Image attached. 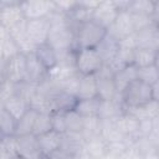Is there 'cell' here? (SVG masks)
Returning a JSON list of instances; mask_svg holds the SVG:
<instances>
[{"instance_id":"cell-29","label":"cell","mask_w":159,"mask_h":159,"mask_svg":"<svg viewBox=\"0 0 159 159\" xmlns=\"http://www.w3.org/2000/svg\"><path fill=\"white\" fill-rule=\"evenodd\" d=\"M66 133H82L83 130V117H81L75 109L65 112Z\"/></svg>"},{"instance_id":"cell-47","label":"cell","mask_w":159,"mask_h":159,"mask_svg":"<svg viewBox=\"0 0 159 159\" xmlns=\"http://www.w3.org/2000/svg\"><path fill=\"white\" fill-rule=\"evenodd\" d=\"M42 159H48V158H47V157H43V158H42Z\"/></svg>"},{"instance_id":"cell-36","label":"cell","mask_w":159,"mask_h":159,"mask_svg":"<svg viewBox=\"0 0 159 159\" xmlns=\"http://www.w3.org/2000/svg\"><path fill=\"white\" fill-rule=\"evenodd\" d=\"M52 129L63 134L66 133V120H65V112H52Z\"/></svg>"},{"instance_id":"cell-10","label":"cell","mask_w":159,"mask_h":159,"mask_svg":"<svg viewBox=\"0 0 159 159\" xmlns=\"http://www.w3.org/2000/svg\"><path fill=\"white\" fill-rule=\"evenodd\" d=\"M119 10L117 9L114 0H107V1H99L98 6L93 10V15H92V20L94 22H97L99 26H102L103 29L108 30L112 24L114 22V20L118 16Z\"/></svg>"},{"instance_id":"cell-24","label":"cell","mask_w":159,"mask_h":159,"mask_svg":"<svg viewBox=\"0 0 159 159\" xmlns=\"http://www.w3.org/2000/svg\"><path fill=\"white\" fill-rule=\"evenodd\" d=\"M39 112L29 108L27 112L17 119V124H16V132H15V137L19 135H26V134H31L34 133V127H35V122L37 118Z\"/></svg>"},{"instance_id":"cell-19","label":"cell","mask_w":159,"mask_h":159,"mask_svg":"<svg viewBox=\"0 0 159 159\" xmlns=\"http://www.w3.org/2000/svg\"><path fill=\"white\" fill-rule=\"evenodd\" d=\"M37 138H39V143H40L41 150H42L45 157H47L52 152L57 150L61 147V143H62V134L53 130V129L39 135Z\"/></svg>"},{"instance_id":"cell-12","label":"cell","mask_w":159,"mask_h":159,"mask_svg":"<svg viewBox=\"0 0 159 159\" xmlns=\"http://www.w3.org/2000/svg\"><path fill=\"white\" fill-rule=\"evenodd\" d=\"M47 70L36 57L35 52L26 55V81L29 83L39 84L47 77Z\"/></svg>"},{"instance_id":"cell-45","label":"cell","mask_w":159,"mask_h":159,"mask_svg":"<svg viewBox=\"0 0 159 159\" xmlns=\"http://www.w3.org/2000/svg\"><path fill=\"white\" fill-rule=\"evenodd\" d=\"M157 51H159V31H158V36H157Z\"/></svg>"},{"instance_id":"cell-31","label":"cell","mask_w":159,"mask_h":159,"mask_svg":"<svg viewBox=\"0 0 159 159\" xmlns=\"http://www.w3.org/2000/svg\"><path fill=\"white\" fill-rule=\"evenodd\" d=\"M17 157L16 153V138L12 137H1L0 144V159H14Z\"/></svg>"},{"instance_id":"cell-35","label":"cell","mask_w":159,"mask_h":159,"mask_svg":"<svg viewBox=\"0 0 159 159\" xmlns=\"http://www.w3.org/2000/svg\"><path fill=\"white\" fill-rule=\"evenodd\" d=\"M16 87H17V84H15V83H12V82H10L7 80H1V86H0L1 104L16 93Z\"/></svg>"},{"instance_id":"cell-44","label":"cell","mask_w":159,"mask_h":159,"mask_svg":"<svg viewBox=\"0 0 159 159\" xmlns=\"http://www.w3.org/2000/svg\"><path fill=\"white\" fill-rule=\"evenodd\" d=\"M154 66L157 67V70L159 71V51L157 52V56H155V61H154Z\"/></svg>"},{"instance_id":"cell-14","label":"cell","mask_w":159,"mask_h":159,"mask_svg":"<svg viewBox=\"0 0 159 159\" xmlns=\"http://www.w3.org/2000/svg\"><path fill=\"white\" fill-rule=\"evenodd\" d=\"M96 50L98 51L102 61L104 65L111 63L118 55V50H119V41L116 40L114 37H112L111 35H106L104 39L102 40V42L96 47Z\"/></svg>"},{"instance_id":"cell-40","label":"cell","mask_w":159,"mask_h":159,"mask_svg":"<svg viewBox=\"0 0 159 159\" xmlns=\"http://www.w3.org/2000/svg\"><path fill=\"white\" fill-rule=\"evenodd\" d=\"M152 20L159 27V1H155L154 10H153V14H152Z\"/></svg>"},{"instance_id":"cell-5","label":"cell","mask_w":159,"mask_h":159,"mask_svg":"<svg viewBox=\"0 0 159 159\" xmlns=\"http://www.w3.org/2000/svg\"><path fill=\"white\" fill-rule=\"evenodd\" d=\"M96 78H97L98 97L101 99H114L120 97L114 84V73L108 65L103 63L102 68L96 73Z\"/></svg>"},{"instance_id":"cell-6","label":"cell","mask_w":159,"mask_h":159,"mask_svg":"<svg viewBox=\"0 0 159 159\" xmlns=\"http://www.w3.org/2000/svg\"><path fill=\"white\" fill-rule=\"evenodd\" d=\"M16 138V153L22 159H42L45 155L41 150L39 138L34 133L19 135Z\"/></svg>"},{"instance_id":"cell-27","label":"cell","mask_w":159,"mask_h":159,"mask_svg":"<svg viewBox=\"0 0 159 159\" xmlns=\"http://www.w3.org/2000/svg\"><path fill=\"white\" fill-rule=\"evenodd\" d=\"M102 133V120L98 116L83 118V130L82 135L84 140H88L94 137H99Z\"/></svg>"},{"instance_id":"cell-22","label":"cell","mask_w":159,"mask_h":159,"mask_svg":"<svg viewBox=\"0 0 159 159\" xmlns=\"http://www.w3.org/2000/svg\"><path fill=\"white\" fill-rule=\"evenodd\" d=\"M35 55L41 61V63L46 67L47 71L53 68L58 62V55H57L56 50L48 42H46L41 46H37L35 50Z\"/></svg>"},{"instance_id":"cell-11","label":"cell","mask_w":159,"mask_h":159,"mask_svg":"<svg viewBox=\"0 0 159 159\" xmlns=\"http://www.w3.org/2000/svg\"><path fill=\"white\" fill-rule=\"evenodd\" d=\"M53 1H43V0H31L21 2V10L26 20H37L46 19L50 12L53 10Z\"/></svg>"},{"instance_id":"cell-42","label":"cell","mask_w":159,"mask_h":159,"mask_svg":"<svg viewBox=\"0 0 159 159\" xmlns=\"http://www.w3.org/2000/svg\"><path fill=\"white\" fill-rule=\"evenodd\" d=\"M152 91H153V99L159 102V80L152 86Z\"/></svg>"},{"instance_id":"cell-37","label":"cell","mask_w":159,"mask_h":159,"mask_svg":"<svg viewBox=\"0 0 159 159\" xmlns=\"http://www.w3.org/2000/svg\"><path fill=\"white\" fill-rule=\"evenodd\" d=\"M53 4H55V7L58 10V11H61V12H63V14H70L73 9H75V6L77 5V1H73V0H66V1H53Z\"/></svg>"},{"instance_id":"cell-41","label":"cell","mask_w":159,"mask_h":159,"mask_svg":"<svg viewBox=\"0 0 159 159\" xmlns=\"http://www.w3.org/2000/svg\"><path fill=\"white\" fill-rule=\"evenodd\" d=\"M152 124H153V130H152V135L159 138V116L155 117L153 120H152Z\"/></svg>"},{"instance_id":"cell-1","label":"cell","mask_w":159,"mask_h":159,"mask_svg":"<svg viewBox=\"0 0 159 159\" xmlns=\"http://www.w3.org/2000/svg\"><path fill=\"white\" fill-rule=\"evenodd\" d=\"M106 35L107 30L93 20L83 22L75 32V48L76 51L80 48H96Z\"/></svg>"},{"instance_id":"cell-21","label":"cell","mask_w":159,"mask_h":159,"mask_svg":"<svg viewBox=\"0 0 159 159\" xmlns=\"http://www.w3.org/2000/svg\"><path fill=\"white\" fill-rule=\"evenodd\" d=\"M159 27L153 24L138 32H135V40L138 47H145V48H153L157 51V36H158Z\"/></svg>"},{"instance_id":"cell-16","label":"cell","mask_w":159,"mask_h":159,"mask_svg":"<svg viewBox=\"0 0 159 159\" xmlns=\"http://www.w3.org/2000/svg\"><path fill=\"white\" fill-rule=\"evenodd\" d=\"M97 97H98V88H97L96 75H86V76L81 75L77 99H91Z\"/></svg>"},{"instance_id":"cell-43","label":"cell","mask_w":159,"mask_h":159,"mask_svg":"<svg viewBox=\"0 0 159 159\" xmlns=\"http://www.w3.org/2000/svg\"><path fill=\"white\" fill-rule=\"evenodd\" d=\"M75 159H93L86 150H84V148L78 153V154H76V157H75Z\"/></svg>"},{"instance_id":"cell-25","label":"cell","mask_w":159,"mask_h":159,"mask_svg":"<svg viewBox=\"0 0 159 159\" xmlns=\"http://www.w3.org/2000/svg\"><path fill=\"white\" fill-rule=\"evenodd\" d=\"M99 104H101V98H91V99H78L75 111L83 118L88 117H96L98 116L99 112Z\"/></svg>"},{"instance_id":"cell-20","label":"cell","mask_w":159,"mask_h":159,"mask_svg":"<svg viewBox=\"0 0 159 159\" xmlns=\"http://www.w3.org/2000/svg\"><path fill=\"white\" fill-rule=\"evenodd\" d=\"M127 112L132 113L139 122L140 120H153L155 117L159 116V102L152 99L139 107L127 109Z\"/></svg>"},{"instance_id":"cell-38","label":"cell","mask_w":159,"mask_h":159,"mask_svg":"<svg viewBox=\"0 0 159 159\" xmlns=\"http://www.w3.org/2000/svg\"><path fill=\"white\" fill-rule=\"evenodd\" d=\"M118 159H144V155L135 148V147H129L124 153H122Z\"/></svg>"},{"instance_id":"cell-34","label":"cell","mask_w":159,"mask_h":159,"mask_svg":"<svg viewBox=\"0 0 159 159\" xmlns=\"http://www.w3.org/2000/svg\"><path fill=\"white\" fill-rule=\"evenodd\" d=\"M155 1H149V0H134L130 1L128 11L132 14H143V15H149L152 16L153 10H154Z\"/></svg>"},{"instance_id":"cell-8","label":"cell","mask_w":159,"mask_h":159,"mask_svg":"<svg viewBox=\"0 0 159 159\" xmlns=\"http://www.w3.org/2000/svg\"><path fill=\"white\" fill-rule=\"evenodd\" d=\"M51 25L47 19L26 20V35L30 42L37 47L48 41Z\"/></svg>"},{"instance_id":"cell-3","label":"cell","mask_w":159,"mask_h":159,"mask_svg":"<svg viewBox=\"0 0 159 159\" xmlns=\"http://www.w3.org/2000/svg\"><path fill=\"white\" fill-rule=\"evenodd\" d=\"M102 66L103 61L96 48H80L76 51V68L80 75H96Z\"/></svg>"},{"instance_id":"cell-23","label":"cell","mask_w":159,"mask_h":159,"mask_svg":"<svg viewBox=\"0 0 159 159\" xmlns=\"http://www.w3.org/2000/svg\"><path fill=\"white\" fill-rule=\"evenodd\" d=\"M84 138L82 133H63L62 134V143L61 147L63 150L76 155L84 148Z\"/></svg>"},{"instance_id":"cell-17","label":"cell","mask_w":159,"mask_h":159,"mask_svg":"<svg viewBox=\"0 0 159 159\" xmlns=\"http://www.w3.org/2000/svg\"><path fill=\"white\" fill-rule=\"evenodd\" d=\"M1 107L5 108L16 119H19V118H21L27 112V109L30 108V103H29V101L25 97H22L21 94H19L16 92L12 97H10L7 101H5L1 104Z\"/></svg>"},{"instance_id":"cell-18","label":"cell","mask_w":159,"mask_h":159,"mask_svg":"<svg viewBox=\"0 0 159 159\" xmlns=\"http://www.w3.org/2000/svg\"><path fill=\"white\" fill-rule=\"evenodd\" d=\"M137 75H138V67L134 63L123 67L120 71H118L114 75V84H116V88L119 96L122 94V92L125 89V87L130 82L137 80Z\"/></svg>"},{"instance_id":"cell-9","label":"cell","mask_w":159,"mask_h":159,"mask_svg":"<svg viewBox=\"0 0 159 159\" xmlns=\"http://www.w3.org/2000/svg\"><path fill=\"white\" fill-rule=\"evenodd\" d=\"M134 31V24H133V16L129 11L123 10L118 12L117 19L112 24V26L107 30V34L114 37L116 40L120 41L130 35H133Z\"/></svg>"},{"instance_id":"cell-26","label":"cell","mask_w":159,"mask_h":159,"mask_svg":"<svg viewBox=\"0 0 159 159\" xmlns=\"http://www.w3.org/2000/svg\"><path fill=\"white\" fill-rule=\"evenodd\" d=\"M84 150L93 158V159H102L108 152V143L99 135L86 140Z\"/></svg>"},{"instance_id":"cell-15","label":"cell","mask_w":159,"mask_h":159,"mask_svg":"<svg viewBox=\"0 0 159 159\" xmlns=\"http://www.w3.org/2000/svg\"><path fill=\"white\" fill-rule=\"evenodd\" d=\"M0 53L2 61H7L14 56L21 53L9 30L2 26H0Z\"/></svg>"},{"instance_id":"cell-33","label":"cell","mask_w":159,"mask_h":159,"mask_svg":"<svg viewBox=\"0 0 159 159\" xmlns=\"http://www.w3.org/2000/svg\"><path fill=\"white\" fill-rule=\"evenodd\" d=\"M137 80H139V81H142L149 86H153L159 80V71L157 70V67L154 65L138 67Z\"/></svg>"},{"instance_id":"cell-46","label":"cell","mask_w":159,"mask_h":159,"mask_svg":"<svg viewBox=\"0 0 159 159\" xmlns=\"http://www.w3.org/2000/svg\"><path fill=\"white\" fill-rule=\"evenodd\" d=\"M14 159H22V158H20V157H16V158H14Z\"/></svg>"},{"instance_id":"cell-32","label":"cell","mask_w":159,"mask_h":159,"mask_svg":"<svg viewBox=\"0 0 159 159\" xmlns=\"http://www.w3.org/2000/svg\"><path fill=\"white\" fill-rule=\"evenodd\" d=\"M52 129V117L51 113L47 112H39L35 127H34V134L35 135H41L46 132H50Z\"/></svg>"},{"instance_id":"cell-2","label":"cell","mask_w":159,"mask_h":159,"mask_svg":"<svg viewBox=\"0 0 159 159\" xmlns=\"http://www.w3.org/2000/svg\"><path fill=\"white\" fill-rule=\"evenodd\" d=\"M120 99H122V103L125 111L139 107L153 99L152 86L139 80H135L125 87V89L120 94Z\"/></svg>"},{"instance_id":"cell-28","label":"cell","mask_w":159,"mask_h":159,"mask_svg":"<svg viewBox=\"0 0 159 159\" xmlns=\"http://www.w3.org/2000/svg\"><path fill=\"white\" fill-rule=\"evenodd\" d=\"M0 127H1V137H12L16 132L17 119L10 114L5 108H0Z\"/></svg>"},{"instance_id":"cell-13","label":"cell","mask_w":159,"mask_h":159,"mask_svg":"<svg viewBox=\"0 0 159 159\" xmlns=\"http://www.w3.org/2000/svg\"><path fill=\"white\" fill-rule=\"evenodd\" d=\"M125 112V108L122 103L120 97L114 99H101L98 117L101 120L117 119L122 113Z\"/></svg>"},{"instance_id":"cell-7","label":"cell","mask_w":159,"mask_h":159,"mask_svg":"<svg viewBox=\"0 0 159 159\" xmlns=\"http://www.w3.org/2000/svg\"><path fill=\"white\" fill-rule=\"evenodd\" d=\"M24 20L25 16L21 10V2L6 0H2L0 2V26L5 29H11L12 26L20 24Z\"/></svg>"},{"instance_id":"cell-30","label":"cell","mask_w":159,"mask_h":159,"mask_svg":"<svg viewBox=\"0 0 159 159\" xmlns=\"http://www.w3.org/2000/svg\"><path fill=\"white\" fill-rule=\"evenodd\" d=\"M157 52L158 51H155L153 48L138 47L135 51V56H134V65L137 67H144V66L154 65Z\"/></svg>"},{"instance_id":"cell-39","label":"cell","mask_w":159,"mask_h":159,"mask_svg":"<svg viewBox=\"0 0 159 159\" xmlns=\"http://www.w3.org/2000/svg\"><path fill=\"white\" fill-rule=\"evenodd\" d=\"M75 157L76 155H73V154L63 150L62 148H58L57 150H55L50 155H47L48 159H75Z\"/></svg>"},{"instance_id":"cell-4","label":"cell","mask_w":159,"mask_h":159,"mask_svg":"<svg viewBox=\"0 0 159 159\" xmlns=\"http://www.w3.org/2000/svg\"><path fill=\"white\" fill-rule=\"evenodd\" d=\"M1 80H7L15 84H19L26 81V55L25 53H19L7 61H2Z\"/></svg>"}]
</instances>
